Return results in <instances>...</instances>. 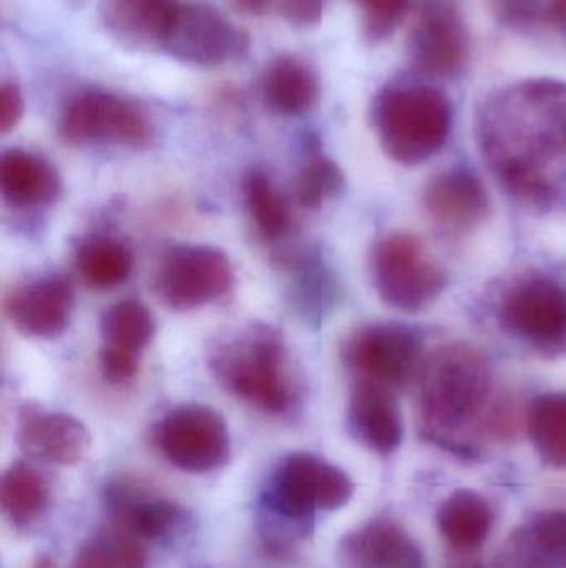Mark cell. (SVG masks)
I'll return each mask as SVG.
<instances>
[{
  "label": "cell",
  "instance_id": "f546056e",
  "mask_svg": "<svg viewBox=\"0 0 566 568\" xmlns=\"http://www.w3.org/2000/svg\"><path fill=\"white\" fill-rule=\"evenodd\" d=\"M344 189V173L326 156H312L299 173L296 195L306 209H319Z\"/></svg>",
  "mask_w": 566,
  "mask_h": 568
},
{
  "label": "cell",
  "instance_id": "f35d334b",
  "mask_svg": "<svg viewBox=\"0 0 566 568\" xmlns=\"http://www.w3.org/2000/svg\"><path fill=\"white\" fill-rule=\"evenodd\" d=\"M238 7L249 16H263L271 6L272 0H236Z\"/></svg>",
  "mask_w": 566,
  "mask_h": 568
},
{
  "label": "cell",
  "instance_id": "277c9868",
  "mask_svg": "<svg viewBox=\"0 0 566 568\" xmlns=\"http://www.w3.org/2000/svg\"><path fill=\"white\" fill-rule=\"evenodd\" d=\"M212 369L229 393L265 413L282 414L291 407L286 347L272 327H248L216 347Z\"/></svg>",
  "mask_w": 566,
  "mask_h": 568
},
{
  "label": "cell",
  "instance_id": "4316f807",
  "mask_svg": "<svg viewBox=\"0 0 566 568\" xmlns=\"http://www.w3.org/2000/svg\"><path fill=\"white\" fill-rule=\"evenodd\" d=\"M100 327L105 347L142 356L155 334V320L145 304L125 300L105 311Z\"/></svg>",
  "mask_w": 566,
  "mask_h": 568
},
{
  "label": "cell",
  "instance_id": "d6986e66",
  "mask_svg": "<svg viewBox=\"0 0 566 568\" xmlns=\"http://www.w3.org/2000/svg\"><path fill=\"white\" fill-rule=\"evenodd\" d=\"M179 0H100L106 32L136 49H162L178 16Z\"/></svg>",
  "mask_w": 566,
  "mask_h": 568
},
{
  "label": "cell",
  "instance_id": "9c48e42d",
  "mask_svg": "<svg viewBox=\"0 0 566 568\" xmlns=\"http://www.w3.org/2000/svg\"><path fill=\"white\" fill-rule=\"evenodd\" d=\"M156 443L173 466L192 474L218 469L231 449L222 414L202 404H186L166 414L156 430Z\"/></svg>",
  "mask_w": 566,
  "mask_h": 568
},
{
  "label": "cell",
  "instance_id": "74e56055",
  "mask_svg": "<svg viewBox=\"0 0 566 568\" xmlns=\"http://www.w3.org/2000/svg\"><path fill=\"white\" fill-rule=\"evenodd\" d=\"M548 19L566 36V0H548Z\"/></svg>",
  "mask_w": 566,
  "mask_h": 568
},
{
  "label": "cell",
  "instance_id": "d6a6232c",
  "mask_svg": "<svg viewBox=\"0 0 566 568\" xmlns=\"http://www.w3.org/2000/svg\"><path fill=\"white\" fill-rule=\"evenodd\" d=\"M140 356L125 351L103 346L100 353V367L103 377L112 384H123L138 373Z\"/></svg>",
  "mask_w": 566,
  "mask_h": 568
},
{
  "label": "cell",
  "instance_id": "836d02e7",
  "mask_svg": "<svg viewBox=\"0 0 566 568\" xmlns=\"http://www.w3.org/2000/svg\"><path fill=\"white\" fill-rule=\"evenodd\" d=\"M282 19L291 26L312 27L321 22L325 0H272Z\"/></svg>",
  "mask_w": 566,
  "mask_h": 568
},
{
  "label": "cell",
  "instance_id": "1f68e13d",
  "mask_svg": "<svg viewBox=\"0 0 566 568\" xmlns=\"http://www.w3.org/2000/svg\"><path fill=\"white\" fill-rule=\"evenodd\" d=\"M116 568H146V552L138 537L113 526L99 537Z\"/></svg>",
  "mask_w": 566,
  "mask_h": 568
},
{
  "label": "cell",
  "instance_id": "7402d4cb",
  "mask_svg": "<svg viewBox=\"0 0 566 568\" xmlns=\"http://www.w3.org/2000/svg\"><path fill=\"white\" fill-rule=\"evenodd\" d=\"M59 173L42 156L25 150H9L0 159V190L19 209L49 205L59 196Z\"/></svg>",
  "mask_w": 566,
  "mask_h": 568
},
{
  "label": "cell",
  "instance_id": "ffe728a7",
  "mask_svg": "<svg viewBox=\"0 0 566 568\" xmlns=\"http://www.w3.org/2000/svg\"><path fill=\"white\" fill-rule=\"evenodd\" d=\"M348 427L352 437L368 449L389 456L404 437L401 410L391 389L358 381L348 404Z\"/></svg>",
  "mask_w": 566,
  "mask_h": 568
},
{
  "label": "cell",
  "instance_id": "484cf974",
  "mask_svg": "<svg viewBox=\"0 0 566 568\" xmlns=\"http://www.w3.org/2000/svg\"><path fill=\"white\" fill-rule=\"evenodd\" d=\"M49 489L42 474L27 463H16L3 473L0 506L13 526H29L45 509Z\"/></svg>",
  "mask_w": 566,
  "mask_h": 568
},
{
  "label": "cell",
  "instance_id": "603a6c76",
  "mask_svg": "<svg viewBox=\"0 0 566 568\" xmlns=\"http://www.w3.org/2000/svg\"><path fill=\"white\" fill-rule=\"evenodd\" d=\"M438 526L455 552L474 554L491 536L494 510L478 494L457 490L442 503Z\"/></svg>",
  "mask_w": 566,
  "mask_h": 568
},
{
  "label": "cell",
  "instance_id": "6da1fadb",
  "mask_svg": "<svg viewBox=\"0 0 566 568\" xmlns=\"http://www.w3.org/2000/svg\"><path fill=\"white\" fill-rule=\"evenodd\" d=\"M478 142L507 190L547 203L554 190L544 169L566 155V83L527 80L501 90L478 115Z\"/></svg>",
  "mask_w": 566,
  "mask_h": 568
},
{
  "label": "cell",
  "instance_id": "52a82bcc",
  "mask_svg": "<svg viewBox=\"0 0 566 568\" xmlns=\"http://www.w3.org/2000/svg\"><path fill=\"white\" fill-rule=\"evenodd\" d=\"M60 135L72 145L115 143L143 149L152 140L148 115L130 100L105 92L75 97L63 110Z\"/></svg>",
  "mask_w": 566,
  "mask_h": 568
},
{
  "label": "cell",
  "instance_id": "3957f363",
  "mask_svg": "<svg viewBox=\"0 0 566 568\" xmlns=\"http://www.w3.org/2000/svg\"><path fill=\"white\" fill-rule=\"evenodd\" d=\"M375 130L394 162L418 165L439 152L452 129V105L432 87L395 85L374 102Z\"/></svg>",
  "mask_w": 566,
  "mask_h": 568
},
{
  "label": "cell",
  "instance_id": "30bf717a",
  "mask_svg": "<svg viewBox=\"0 0 566 568\" xmlns=\"http://www.w3.org/2000/svg\"><path fill=\"white\" fill-rule=\"evenodd\" d=\"M418 334L401 324H372L361 327L346 341L344 363L359 381L394 389L414 376L421 361Z\"/></svg>",
  "mask_w": 566,
  "mask_h": 568
},
{
  "label": "cell",
  "instance_id": "7a4b0ae2",
  "mask_svg": "<svg viewBox=\"0 0 566 568\" xmlns=\"http://www.w3.org/2000/svg\"><path fill=\"white\" fill-rule=\"evenodd\" d=\"M419 407L425 433L435 443L461 454L464 430L511 436L514 417L492 406L494 376L481 351L469 344L439 347L419 369Z\"/></svg>",
  "mask_w": 566,
  "mask_h": 568
},
{
  "label": "cell",
  "instance_id": "d4e9b609",
  "mask_svg": "<svg viewBox=\"0 0 566 568\" xmlns=\"http://www.w3.org/2000/svg\"><path fill=\"white\" fill-rule=\"evenodd\" d=\"M527 429L538 456L566 470V393H547L532 400Z\"/></svg>",
  "mask_w": 566,
  "mask_h": 568
},
{
  "label": "cell",
  "instance_id": "7c38bea8",
  "mask_svg": "<svg viewBox=\"0 0 566 568\" xmlns=\"http://www.w3.org/2000/svg\"><path fill=\"white\" fill-rule=\"evenodd\" d=\"M501 320L528 343L557 346L566 339V291L552 280H527L508 291Z\"/></svg>",
  "mask_w": 566,
  "mask_h": 568
},
{
  "label": "cell",
  "instance_id": "44dd1931",
  "mask_svg": "<svg viewBox=\"0 0 566 568\" xmlns=\"http://www.w3.org/2000/svg\"><path fill=\"white\" fill-rule=\"evenodd\" d=\"M495 568H566V510H548L512 530Z\"/></svg>",
  "mask_w": 566,
  "mask_h": 568
},
{
  "label": "cell",
  "instance_id": "8fae6325",
  "mask_svg": "<svg viewBox=\"0 0 566 568\" xmlns=\"http://www.w3.org/2000/svg\"><path fill=\"white\" fill-rule=\"evenodd\" d=\"M249 47L248 33L218 10L205 3H182L163 50L179 62L218 67L245 59Z\"/></svg>",
  "mask_w": 566,
  "mask_h": 568
},
{
  "label": "cell",
  "instance_id": "d590c367",
  "mask_svg": "<svg viewBox=\"0 0 566 568\" xmlns=\"http://www.w3.org/2000/svg\"><path fill=\"white\" fill-rule=\"evenodd\" d=\"M498 17L508 26H524L534 19L538 0H495Z\"/></svg>",
  "mask_w": 566,
  "mask_h": 568
},
{
  "label": "cell",
  "instance_id": "8992f818",
  "mask_svg": "<svg viewBox=\"0 0 566 568\" xmlns=\"http://www.w3.org/2000/svg\"><path fill=\"white\" fill-rule=\"evenodd\" d=\"M372 280L389 306L418 313L431 306L445 287V273L418 239L405 233L385 236L371 260Z\"/></svg>",
  "mask_w": 566,
  "mask_h": 568
},
{
  "label": "cell",
  "instance_id": "9a60e30c",
  "mask_svg": "<svg viewBox=\"0 0 566 568\" xmlns=\"http://www.w3.org/2000/svg\"><path fill=\"white\" fill-rule=\"evenodd\" d=\"M105 503L115 526L140 540H158L172 536L183 519L178 504L155 496L148 486L133 477L112 480L105 489Z\"/></svg>",
  "mask_w": 566,
  "mask_h": 568
},
{
  "label": "cell",
  "instance_id": "83f0119b",
  "mask_svg": "<svg viewBox=\"0 0 566 568\" xmlns=\"http://www.w3.org/2000/svg\"><path fill=\"white\" fill-rule=\"evenodd\" d=\"M76 268L83 282L93 290H113L128 280L133 270V256L116 240H90L79 250Z\"/></svg>",
  "mask_w": 566,
  "mask_h": 568
},
{
  "label": "cell",
  "instance_id": "ba28073f",
  "mask_svg": "<svg viewBox=\"0 0 566 568\" xmlns=\"http://www.w3.org/2000/svg\"><path fill=\"white\" fill-rule=\"evenodd\" d=\"M235 272L222 250L182 245L163 256L156 272V293L173 310H196L225 296Z\"/></svg>",
  "mask_w": 566,
  "mask_h": 568
},
{
  "label": "cell",
  "instance_id": "8d00e7d4",
  "mask_svg": "<svg viewBox=\"0 0 566 568\" xmlns=\"http://www.w3.org/2000/svg\"><path fill=\"white\" fill-rule=\"evenodd\" d=\"M72 568H116L115 564L110 559L105 546L102 540L96 539L93 542L85 544L82 549L76 552L73 559Z\"/></svg>",
  "mask_w": 566,
  "mask_h": 568
},
{
  "label": "cell",
  "instance_id": "5b68a950",
  "mask_svg": "<svg viewBox=\"0 0 566 568\" xmlns=\"http://www.w3.org/2000/svg\"><path fill=\"white\" fill-rule=\"evenodd\" d=\"M352 494L354 484L344 470L312 454L296 453L272 474L265 490V506L276 516L301 523L318 509H342Z\"/></svg>",
  "mask_w": 566,
  "mask_h": 568
},
{
  "label": "cell",
  "instance_id": "4fadbf2b",
  "mask_svg": "<svg viewBox=\"0 0 566 568\" xmlns=\"http://www.w3.org/2000/svg\"><path fill=\"white\" fill-rule=\"evenodd\" d=\"M467 52V29L457 7L449 0H425L411 37L415 69L432 77L455 75Z\"/></svg>",
  "mask_w": 566,
  "mask_h": 568
},
{
  "label": "cell",
  "instance_id": "4dcf8cb0",
  "mask_svg": "<svg viewBox=\"0 0 566 568\" xmlns=\"http://www.w3.org/2000/svg\"><path fill=\"white\" fill-rule=\"evenodd\" d=\"M364 13L366 37L369 40H384L401 23L409 0H354Z\"/></svg>",
  "mask_w": 566,
  "mask_h": 568
},
{
  "label": "cell",
  "instance_id": "ac0fdd59",
  "mask_svg": "<svg viewBox=\"0 0 566 568\" xmlns=\"http://www.w3.org/2000/svg\"><path fill=\"white\" fill-rule=\"evenodd\" d=\"M429 215L451 232H471L491 216L492 203L484 183L464 169L434 176L424 192Z\"/></svg>",
  "mask_w": 566,
  "mask_h": 568
},
{
  "label": "cell",
  "instance_id": "f1b7e54d",
  "mask_svg": "<svg viewBox=\"0 0 566 568\" xmlns=\"http://www.w3.org/2000/svg\"><path fill=\"white\" fill-rule=\"evenodd\" d=\"M245 200L253 222L265 239L278 240L289 230V212L285 200L265 172L251 170L246 175Z\"/></svg>",
  "mask_w": 566,
  "mask_h": 568
},
{
  "label": "cell",
  "instance_id": "e0dca14e",
  "mask_svg": "<svg viewBox=\"0 0 566 568\" xmlns=\"http://www.w3.org/2000/svg\"><path fill=\"white\" fill-rule=\"evenodd\" d=\"M339 568H425L424 556L402 527L372 520L342 537Z\"/></svg>",
  "mask_w": 566,
  "mask_h": 568
},
{
  "label": "cell",
  "instance_id": "60d3db41",
  "mask_svg": "<svg viewBox=\"0 0 566 568\" xmlns=\"http://www.w3.org/2000/svg\"><path fill=\"white\" fill-rule=\"evenodd\" d=\"M32 568H55V564H53V560L50 559V557L40 556L39 559L33 562Z\"/></svg>",
  "mask_w": 566,
  "mask_h": 568
},
{
  "label": "cell",
  "instance_id": "2e32d148",
  "mask_svg": "<svg viewBox=\"0 0 566 568\" xmlns=\"http://www.w3.org/2000/svg\"><path fill=\"white\" fill-rule=\"evenodd\" d=\"M73 304L75 297L69 283L47 278L13 290L7 297L6 313L23 336L52 339L69 327Z\"/></svg>",
  "mask_w": 566,
  "mask_h": 568
},
{
  "label": "cell",
  "instance_id": "cb8c5ba5",
  "mask_svg": "<svg viewBox=\"0 0 566 568\" xmlns=\"http://www.w3.org/2000/svg\"><path fill=\"white\" fill-rule=\"evenodd\" d=\"M263 95L281 115H302L318 103V77L298 59L281 57L266 70Z\"/></svg>",
  "mask_w": 566,
  "mask_h": 568
},
{
  "label": "cell",
  "instance_id": "5bb4252c",
  "mask_svg": "<svg viewBox=\"0 0 566 568\" xmlns=\"http://www.w3.org/2000/svg\"><path fill=\"white\" fill-rule=\"evenodd\" d=\"M17 440L20 449L32 459L73 466L89 453L92 436L85 424L69 414L23 407Z\"/></svg>",
  "mask_w": 566,
  "mask_h": 568
},
{
  "label": "cell",
  "instance_id": "e575fe53",
  "mask_svg": "<svg viewBox=\"0 0 566 568\" xmlns=\"http://www.w3.org/2000/svg\"><path fill=\"white\" fill-rule=\"evenodd\" d=\"M22 115V92L16 83H3L0 87V132H12L19 125Z\"/></svg>",
  "mask_w": 566,
  "mask_h": 568
},
{
  "label": "cell",
  "instance_id": "ab89813d",
  "mask_svg": "<svg viewBox=\"0 0 566 568\" xmlns=\"http://www.w3.org/2000/svg\"><path fill=\"white\" fill-rule=\"evenodd\" d=\"M447 568H487L471 554L457 552V559L452 560Z\"/></svg>",
  "mask_w": 566,
  "mask_h": 568
}]
</instances>
